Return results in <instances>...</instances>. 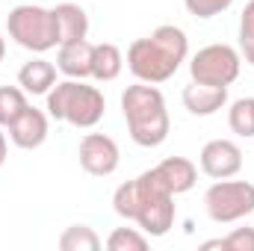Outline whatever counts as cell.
<instances>
[{
    "label": "cell",
    "mask_w": 254,
    "mask_h": 251,
    "mask_svg": "<svg viewBox=\"0 0 254 251\" xmlns=\"http://www.w3.org/2000/svg\"><path fill=\"white\" fill-rule=\"evenodd\" d=\"M198 166L213 181L234 178L243 169V148L231 139H210L198 154Z\"/></svg>",
    "instance_id": "9c48e42d"
},
{
    "label": "cell",
    "mask_w": 254,
    "mask_h": 251,
    "mask_svg": "<svg viewBox=\"0 0 254 251\" xmlns=\"http://www.w3.org/2000/svg\"><path fill=\"white\" fill-rule=\"evenodd\" d=\"M6 30L15 45H21L24 51H33V54H48L51 48L60 45L54 9L36 6V3L15 6L6 18Z\"/></svg>",
    "instance_id": "5b68a950"
},
{
    "label": "cell",
    "mask_w": 254,
    "mask_h": 251,
    "mask_svg": "<svg viewBox=\"0 0 254 251\" xmlns=\"http://www.w3.org/2000/svg\"><path fill=\"white\" fill-rule=\"evenodd\" d=\"M113 210L127 222H136L139 231L148 237H166L175 225V195L157 178L154 169L116 189Z\"/></svg>",
    "instance_id": "6da1fadb"
},
{
    "label": "cell",
    "mask_w": 254,
    "mask_h": 251,
    "mask_svg": "<svg viewBox=\"0 0 254 251\" xmlns=\"http://www.w3.org/2000/svg\"><path fill=\"white\" fill-rule=\"evenodd\" d=\"M48 133H51L48 113H42V110H36V107H30V104H27V110L9 125V139H12V145H18V148H24V151L42 148L45 139H48Z\"/></svg>",
    "instance_id": "30bf717a"
},
{
    "label": "cell",
    "mask_w": 254,
    "mask_h": 251,
    "mask_svg": "<svg viewBox=\"0 0 254 251\" xmlns=\"http://www.w3.org/2000/svg\"><path fill=\"white\" fill-rule=\"evenodd\" d=\"M154 172H157V178L169 187L172 195H184V192H190L195 187V181H198V166L187 160V157H166L160 166H154Z\"/></svg>",
    "instance_id": "7c38bea8"
},
{
    "label": "cell",
    "mask_w": 254,
    "mask_h": 251,
    "mask_svg": "<svg viewBox=\"0 0 254 251\" xmlns=\"http://www.w3.org/2000/svg\"><path fill=\"white\" fill-rule=\"evenodd\" d=\"M3 57H6V42H3V36H0V63H3Z\"/></svg>",
    "instance_id": "d4e9b609"
},
{
    "label": "cell",
    "mask_w": 254,
    "mask_h": 251,
    "mask_svg": "<svg viewBox=\"0 0 254 251\" xmlns=\"http://www.w3.org/2000/svg\"><path fill=\"white\" fill-rule=\"evenodd\" d=\"M190 57V39L181 27L163 24L151 36L136 39L127 48V68L139 83L160 86L178 74V68Z\"/></svg>",
    "instance_id": "7a4b0ae2"
},
{
    "label": "cell",
    "mask_w": 254,
    "mask_h": 251,
    "mask_svg": "<svg viewBox=\"0 0 254 251\" xmlns=\"http://www.w3.org/2000/svg\"><path fill=\"white\" fill-rule=\"evenodd\" d=\"M228 127L243 139H254V98H240L231 104Z\"/></svg>",
    "instance_id": "e0dca14e"
},
{
    "label": "cell",
    "mask_w": 254,
    "mask_h": 251,
    "mask_svg": "<svg viewBox=\"0 0 254 251\" xmlns=\"http://www.w3.org/2000/svg\"><path fill=\"white\" fill-rule=\"evenodd\" d=\"M243 57L231 45H207L190 60V77L204 86H231L240 77Z\"/></svg>",
    "instance_id": "52a82bcc"
},
{
    "label": "cell",
    "mask_w": 254,
    "mask_h": 251,
    "mask_svg": "<svg viewBox=\"0 0 254 251\" xmlns=\"http://www.w3.org/2000/svg\"><path fill=\"white\" fill-rule=\"evenodd\" d=\"M225 240V251H254V228H234Z\"/></svg>",
    "instance_id": "603a6c76"
},
{
    "label": "cell",
    "mask_w": 254,
    "mask_h": 251,
    "mask_svg": "<svg viewBox=\"0 0 254 251\" xmlns=\"http://www.w3.org/2000/svg\"><path fill=\"white\" fill-rule=\"evenodd\" d=\"M122 68H125V54L119 45H113V42L95 45V51H92V77L95 80L110 83L122 74Z\"/></svg>",
    "instance_id": "2e32d148"
},
{
    "label": "cell",
    "mask_w": 254,
    "mask_h": 251,
    "mask_svg": "<svg viewBox=\"0 0 254 251\" xmlns=\"http://www.w3.org/2000/svg\"><path fill=\"white\" fill-rule=\"evenodd\" d=\"M184 6H187V12L192 18L207 21V18H216L222 12H228L234 6V0H184Z\"/></svg>",
    "instance_id": "7402d4cb"
},
{
    "label": "cell",
    "mask_w": 254,
    "mask_h": 251,
    "mask_svg": "<svg viewBox=\"0 0 254 251\" xmlns=\"http://www.w3.org/2000/svg\"><path fill=\"white\" fill-rule=\"evenodd\" d=\"M92 51H95V45L86 42V39L60 45L57 68L71 80H86V77H92Z\"/></svg>",
    "instance_id": "4fadbf2b"
},
{
    "label": "cell",
    "mask_w": 254,
    "mask_h": 251,
    "mask_svg": "<svg viewBox=\"0 0 254 251\" xmlns=\"http://www.w3.org/2000/svg\"><path fill=\"white\" fill-rule=\"evenodd\" d=\"M27 110V92L18 86H0V127H9Z\"/></svg>",
    "instance_id": "d6986e66"
},
{
    "label": "cell",
    "mask_w": 254,
    "mask_h": 251,
    "mask_svg": "<svg viewBox=\"0 0 254 251\" xmlns=\"http://www.w3.org/2000/svg\"><path fill=\"white\" fill-rule=\"evenodd\" d=\"M80 166L86 175L92 178H110L119 163H122V151H119V142L107 133H86L80 139Z\"/></svg>",
    "instance_id": "ba28073f"
},
{
    "label": "cell",
    "mask_w": 254,
    "mask_h": 251,
    "mask_svg": "<svg viewBox=\"0 0 254 251\" xmlns=\"http://www.w3.org/2000/svg\"><path fill=\"white\" fill-rule=\"evenodd\" d=\"M54 18H57V36L60 45L68 42H80L89 36V15L80 3H60L54 6Z\"/></svg>",
    "instance_id": "5bb4252c"
},
{
    "label": "cell",
    "mask_w": 254,
    "mask_h": 251,
    "mask_svg": "<svg viewBox=\"0 0 254 251\" xmlns=\"http://www.w3.org/2000/svg\"><path fill=\"white\" fill-rule=\"evenodd\" d=\"M148 234H142L139 228H116L107 237V249L110 251H145L148 249Z\"/></svg>",
    "instance_id": "ffe728a7"
},
{
    "label": "cell",
    "mask_w": 254,
    "mask_h": 251,
    "mask_svg": "<svg viewBox=\"0 0 254 251\" xmlns=\"http://www.w3.org/2000/svg\"><path fill=\"white\" fill-rule=\"evenodd\" d=\"M60 249L63 251H98L101 249V237L89 225H71V228H65L63 237H60Z\"/></svg>",
    "instance_id": "ac0fdd59"
},
{
    "label": "cell",
    "mask_w": 254,
    "mask_h": 251,
    "mask_svg": "<svg viewBox=\"0 0 254 251\" xmlns=\"http://www.w3.org/2000/svg\"><path fill=\"white\" fill-rule=\"evenodd\" d=\"M107 113V101L101 89L86 86L83 80H63L48 92V116L57 122H68L71 127L89 130Z\"/></svg>",
    "instance_id": "277c9868"
},
{
    "label": "cell",
    "mask_w": 254,
    "mask_h": 251,
    "mask_svg": "<svg viewBox=\"0 0 254 251\" xmlns=\"http://www.w3.org/2000/svg\"><path fill=\"white\" fill-rule=\"evenodd\" d=\"M204 210L216 225H231L254 213V184L249 181H216L204 192Z\"/></svg>",
    "instance_id": "8992f818"
},
{
    "label": "cell",
    "mask_w": 254,
    "mask_h": 251,
    "mask_svg": "<svg viewBox=\"0 0 254 251\" xmlns=\"http://www.w3.org/2000/svg\"><path fill=\"white\" fill-rule=\"evenodd\" d=\"M225 104H228V86H204L192 80L184 89V107L192 116H201V119L216 116Z\"/></svg>",
    "instance_id": "8fae6325"
},
{
    "label": "cell",
    "mask_w": 254,
    "mask_h": 251,
    "mask_svg": "<svg viewBox=\"0 0 254 251\" xmlns=\"http://www.w3.org/2000/svg\"><path fill=\"white\" fill-rule=\"evenodd\" d=\"M122 113L127 133L139 148H157L169 139L172 119L166 110V98L151 83H133L122 92Z\"/></svg>",
    "instance_id": "3957f363"
},
{
    "label": "cell",
    "mask_w": 254,
    "mask_h": 251,
    "mask_svg": "<svg viewBox=\"0 0 254 251\" xmlns=\"http://www.w3.org/2000/svg\"><path fill=\"white\" fill-rule=\"evenodd\" d=\"M6 163V133L0 130V166Z\"/></svg>",
    "instance_id": "cb8c5ba5"
},
{
    "label": "cell",
    "mask_w": 254,
    "mask_h": 251,
    "mask_svg": "<svg viewBox=\"0 0 254 251\" xmlns=\"http://www.w3.org/2000/svg\"><path fill=\"white\" fill-rule=\"evenodd\" d=\"M18 86L27 95H48L57 86V65L42 60V57L24 63L21 71H18Z\"/></svg>",
    "instance_id": "9a60e30c"
},
{
    "label": "cell",
    "mask_w": 254,
    "mask_h": 251,
    "mask_svg": "<svg viewBox=\"0 0 254 251\" xmlns=\"http://www.w3.org/2000/svg\"><path fill=\"white\" fill-rule=\"evenodd\" d=\"M240 57L249 65H254V0L246 3L240 15Z\"/></svg>",
    "instance_id": "44dd1931"
}]
</instances>
